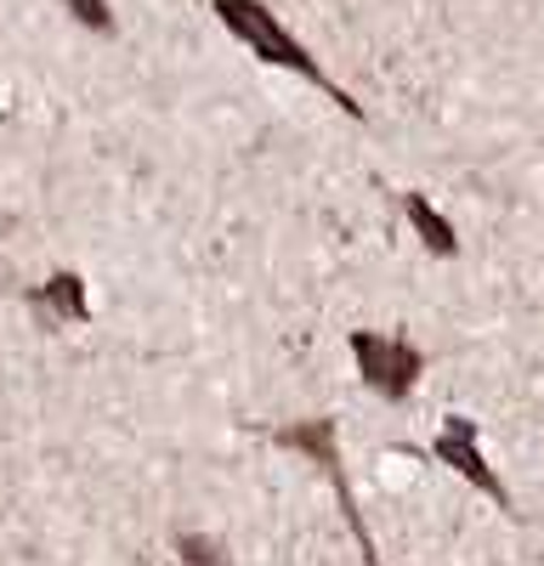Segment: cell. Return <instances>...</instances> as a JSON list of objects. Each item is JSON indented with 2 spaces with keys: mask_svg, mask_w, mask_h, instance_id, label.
Wrapping results in <instances>:
<instances>
[{
  "mask_svg": "<svg viewBox=\"0 0 544 566\" xmlns=\"http://www.w3.org/2000/svg\"><path fill=\"white\" fill-rule=\"evenodd\" d=\"M210 12H216V23L233 34L244 52L255 57V63H266V69H284V74H295V80H306V85H317L324 97L346 114V119H363V103L352 97V91L317 63L306 45L284 29V18L266 7V0H210Z\"/></svg>",
  "mask_w": 544,
  "mask_h": 566,
  "instance_id": "6da1fadb",
  "label": "cell"
},
{
  "mask_svg": "<svg viewBox=\"0 0 544 566\" xmlns=\"http://www.w3.org/2000/svg\"><path fill=\"white\" fill-rule=\"evenodd\" d=\"M266 442H272V448H284V453H301L306 464L324 470L329 488H335V504H341V515H346V527H352V538H357V549H363V566H380L375 533H369V522H363V504H357V493H352L346 459H341V419L312 413V419H295V424H279V431H266Z\"/></svg>",
  "mask_w": 544,
  "mask_h": 566,
  "instance_id": "7a4b0ae2",
  "label": "cell"
},
{
  "mask_svg": "<svg viewBox=\"0 0 544 566\" xmlns=\"http://www.w3.org/2000/svg\"><path fill=\"white\" fill-rule=\"evenodd\" d=\"M346 352L357 363V380L380 402H408V391H415L420 374H426V352L408 335H386V328H352Z\"/></svg>",
  "mask_w": 544,
  "mask_h": 566,
  "instance_id": "3957f363",
  "label": "cell"
},
{
  "mask_svg": "<svg viewBox=\"0 0 544 566\" xmlns=\"http://www.w3.org/2000/svg\"><path fill=\"white\" fill-rule=\"evenodd\" d=\"M431 459L448 464L460 482H471L482 499H493L505 515H516V499H511L505 476H499V470L482 459V424H477L471 413H448V419H442V431L431 437Z\"/></svg>",
  "mask_w": 544,
  "mask_h": 566,
  "instance_id": "277c9868",
  "label": "cell"
},
{
  "mask_svg": "<svg viewBox=\"0 0 544 566\" xmlns=\"http://www.w3.org/2000/svg\"><path fill=\"white\" fill-rule=\"evenodd\" d=\"M23 306L40 317V328H80V323H91V290H85V277L74 272V266H63V272H52L45 283H34V290L23 295Z\"/></svg>",
  "mask_w": 544,
  "mask_h": 566,
  "instance_id": "5b68a950",
  "label": "cell"
},
{
  "mask_svg": "<svg viewBox=\"0 0 544 566\" xmlns=\"http://www.w3.org/2000/svg\"><path fill=\"white\" fill-rule=\"evenodd\" d=\"M397 210L408 216V227H415V239L426 244V255H437V261L460 255V232H453V221H448L426 193H415V187H408V193H397Z\"/></svg>",
  "mask_w": 544,
  "mask_h": 566,
  "instance_id": "8992f818",
  "label": "cell"
},
{
  "mask_svg": "<svg viewBox=\"0 0 544 566\" xmlns=\"http://www.w3.org/2000/svg\"><path fill=\"white\" fill-rule=\"evenodd\" d=\"M170 549L181 555V566H233V555H227V544L221 538H210V533H176L170 538Z\"/></svg>",
  "mask_w": 544,
  "mask_h": 566,
  "instance_id": "52a82bcc",
  "label": "cell"
},
{
  "mask_svg": "<svg viewBox=\"0 0 544 566\" xmlns=\"http://www.w3.org/2000/svg\"><path fill=\"white\" fill-rule=\"evenodd\" d=\"M63 7H69V18H74L80 29H91V34H114V29H119V18H114L108 0H63Z\"/></svg>",
  "mask_w": 544,
  "mask_h": 566,
  "instance_id": "ba28073f",
  "label": "cell"
}]
</instances>
